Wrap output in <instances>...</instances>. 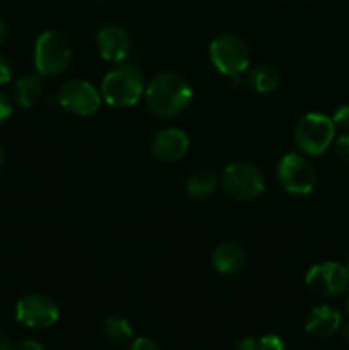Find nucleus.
<instances>
[{
  "mask_svg": "<svg viewBox=\"0 0 349 350\" xmlns=\"http://www.w3.org/2000/svg\"><path fill=\"white\" fill-rule=\"evenodd\" d=\"M192 85L185 77L174 72H163L151 79L144 91L146 105L154 115L171 118L188 108L192 101Z\"/></svg>",
  "mask_w": 349,
  "mask_h": 350,
  "instance_id": "f257e3e1",
  "label": "nucleus"
},
{
  "mask_svg": "<svg viewBox=\"0 0 349 350\" xmlns=\"http://www.w3.org/2000/svg\"><path fill=\"white\" fill-rule=\"evenodd\" d=\"M146 91V81L137 67L120 64L103 77L101 98L113 108H129L137 105Z\"/></svg>",
  "mask_w": 349,
  "mask_h": 350,
  "instance_id": "f03ea898",
  "label": "nucleus"
},
{
  "mask_svg": "<svg viewBox=\"0 0 349 350\" xmlns=\"http://www.w3.org/2000/svg\"><path fill=\"white\" fill-rule=\"evenodd\" d=\"M72 60V46L68 38L60 31H44L34 43V67L43 77L58 75Z\"/></svg>",
  "mask_w": 349,
  "mask_h": 350,
  "instance_id": "7ed1b4c3",
  "label": "nucleus"
},
{
  "mask_svg": "<svg viewBox=\"0 0 349 350\" xmlns=\"http://www.w3.org/2000/svg\"><path fill=\"white\" fill-rule=\"evenodd\" d=\"M294 144L307 156H320L335 139V125L332 118L322 113H307L294 126Z\"/></svg>",
  "mask_w": 349,
  "mask_h": 350,
  "instance_id": "20e7f679",
  "label": "nucleus"
},
{
  "mask_svg": "<svg viewBox=\"0 0 349 350\" xmlns=\"http://www.w3.org/2000/svg\"><path fill=\"white\" fill-rule=\"evenodd\" d=\"M221 185L226 193L240 202L259 198L266 190V178L262 171L250 163H233L224 167Z\"/></svg>",
  "mask_w": 349,
  "mask_h": 350,
  "instance_id": "39448f33",
  "label": "nucleus"
},
{
  "mask_svg": "<svg viewBox=\"0 0 349 350\" xmlns=\"http://www.w3.org/2000/svg\"><path fill=\"white\" fill-rule=\"evenodd\" d=\"M212 65L228 77H238L250 67V51L243 40L233 34L216 38L209 46Z\"/></svg>",
  "mask_w": 349,
  "mask_h": 350,
  "instance_id": "423d86ee",
  "label": "nucleus"
},
{
  "mask_svg": "<svg viewBox=\"0 0 349 350\" xmlns=\"http://www.w3.org/2000/svg\"><path fill=\"white\" fill-rule=\"evenodd\" d=\"M277 181L293 195H308L313 191L317 174L310 161L298 152H289L277 164Z\"/></svg>",
  "mask_w": 349,
  "mask_h": 350,
  "instance_id": "0eeeda50",
  "label": "nucleus"
},
{
  "mask_svg": "<svg viewBox=\"0 0 349 350\" xmlns=\"http://www.w3.org/2000/svg\"><path fill=\"white\" fill-rule=\"evenodd\" d=\"M305 284L320 297H337L349 289V269L337 262H322L310 267Z\"/></svg>",
  "mask_w": 349,
  "mask_h": 350,
  "instance_id": "6e6552de",
  "label": "nucleus"
},
{
  "mask_svg": "<svg viewBox=\"0 0 349 350\" xmlns=\"http://www.w3.org/2000/svg\"><path fill=\"white\" fill-rule=\"evenodd\" d=\"M57 101L65 111L77 116H89L101 106V92L84 79H70L57 92Z\"/></svg>",
  "mask_w": 349,
  "mask_h": 350,
  "instance_id": "1a4fd4ad",
  "label": "nucleus"
},
{
  "mask_svg": "<svg viewBox=\"0 0 349 350\" xmlns=\"http://www.w3.org/2000/svg\"><path fill=\"white\" fill-rule=\"evenodd\" d=\"M60 318L58 304L44 294H27L16 304V320L23 327L44 330L53 327Z\"/></svg>",
  "mask_w": 349,
  "mask_h": 350,
  "instance_id": "9d476101",
  "label": "nucleus"
},
{
  "mask_svg": "<svg viewBox=\"0 0 349 350\" xmlns=\"http://www.w3.org/2000/svg\"><path fill=\"white\" fill-rule=\"evenodd\" d=\"M190 149V139L180 129H164L154 135L151 150L154 157L163 163H177L183 159Z\"/></svg>",
  "mask_w": 349,
  "mask_h": 350,
  "instance_id": "9b49d317",
  "label": "nucleus"
},
{
  "mask_svg": "<svg viewBox=\"0 0 349 350\" xmlns=\"http://www.w3.org/2000/svg\"><path fill=\"white\" fill-rule=\"evenodd\" d=\"M96 44L101 58L112 64H122L130 53V36L118 26H106L99 29Z\"/></svg>",
  "mask_w": 349,
  "mask_h": 350,
  "instance_id": "f8f14e48",
  "label": "nucleus"
},
{
  "mask_svg": "<svg viewBox=\"0 0 349 350\" xmlns=\"http://www.w3.org/2000/svg\"><path fill=\"white\" fill-rule=\"evenodd\" d=\"M342 318L335 308L322 304L315 306L310 313L307 314L305 320V332L310 334L311 337L317 338H328L334 334H337L341 328Z\"/></svg>",
  "mask_w": 349,
  "mask_h": 350,
  "instance_id": "ddd939ff",
  "label": "nucleus"
},
{
  "mask_svg": "<svg viewBox=\"0 0 349 350\" xmlns=\"http://www.w3.org/2000/svg\"><path fill=\"white\" fill-rule=\"evenodd\" d=\"M245 250L238 245V243L226 241L221 243L218 248L212 252L211 262L212 267L218 270L222 275H231L242 270V267L245 265Z\"/></svg>",
  "mask_w": 349,
  "mask_h": 350,
  "instance_id": "4468645a",
  "label": "nucleus"
},
{
  "mask_svg": "<svg viewBox=\"0 0 349 350\" xmlns=\"http://www.w3.org/2000/svg\"><path fill=\"white\" fill-rule=\"evenodd\" d=\"M41 96H43V84H41V79L34 74L23 75L14 85V99L23 108L36 106Z\"/></svg>",
  "mask_w": 349,
  "mask_h": 350,
  "instance_id": "2eb2a0df",
  "label": "nucleus"
},
{
  "mask_svg": "<svg viewBox=\"0 0 349 350\" xmlns=\"http://www.w3.org/2000/svg\"><path fill=\"white\" fill-rule=\"evenodd\" d=\"M248 81L250 88L253 91L260 92V94H269V92L276 91L281 84V74L276 67L267 64L255 65L253 68H250L248 72Z\"/></svg>",
  "mask_w": 349,
  "mask_h": 350,
  "instance_id": "dca6fc26",
  "label": "nucleus"
},
{
  "mask_svg": "<svg viewBox=\"0 0 349 350\" xmlns=\"http://www.w3.org/2000/svg\"><path fill=\"white\" fill-rule=\"evenodd\" d=\"M216 187H218V176L209 167L195 170L187 180V193L192 198H197V200H204V198L211 197L214 193Z\"/></svg>",
  "mask_w": 349,
  "mask_h": 350,
  "instance_id": "f3484780",
  "label": "nucleus"
},
{
  "mask_svg": "<svg viewBox=\"0 0 349 350\" xmlns=\"http://www.w3.org/2000/svg\"><path fill=\"white\" fill-rule=\"evenodd\" d=\"M105 334L115 344H123L133 337V328L127 318L109 317L105 321Z\"/></svg>",
  "mask_w": 349,
  "mask_h": 350,
  "instance_id": "a211bd4d",
  "label": "nucleus"
},
{
  "mask_svg": "<svg viewBox=\"0 0 349 350\" xmlns=\"http://www.w3.org/2000/svg\"><path fill=\"white\" fill-rule=\"evenodd\" d=\"M334 149L339 159L344 164H349V133H344V135H339L337 139H334Z\"/></svg>",
  "mask_w": 349,
  "mask_h": 350,
  "instance_id": "6ab92c4d",
  "label": "nucleus"
},
{
  "mask_svg": "<svg viewBox=\"0 0 349 350\" xmlns=\"http://www.w3.org/2000/svg\"><path fill=\"white\" fill-rule=\"evenodd\" d=\"M259 350H286L283 338L277 337V335H263L259 340Z\"/></svg>",
  "mask_w": 349,
  "mask_h": 350,
  "instance_id": "aec40b11",
  "label": "nucleus"
},
{
  "mask_svg": "<svg viewBox=\"0 0 349 350\" xmlns=\"http://www.w3.org/2000/svg\"><path fill=\"white\" fill-rule=\"evenodd\" d=\"M332 122H334L335 129L349 130V105H342L335 109L334 116H332Z\"/></svg>",
  "mask_w": 349,
  "mask_h": 350,
  "instance_id": "412c9836",
  "label": "nucleus"
},
{
  "mask_svg": "<svg viewBox=\"0 0 349 350\" xmlns=\"http://www.w3.org/2000/svg\"><path fill=\"white\" fill-rule=\"evenodd\" d=\"M12 74H14L12 62H10L7 57H3V55H0V85L10 82Z\"/></svg>",
  "mask_w": 349,
  "mask_h": 350,
  "instance_id": "4be33fe9",
  "label": "nucleus"
},
{
  "mask_svg": "<svg viewBox=\"0 0 349 350\" xmlns=\"http://www.w3.org/2000/svg\"><path fill=\"white\" fill-rule=\"evenodd\" d=\"M129 350H161L159 345L147 337H139L132 342Z\"/></svg>",
  "mask_w": 349,
  "mask_h": 350,
  "instance_id": "5701e85b",
  "label": "nucleus"
},
{
  "mask_svg": "<svg viewBox=\"0 0 349 350\" xmlns=\"http://www.w3.org/2000/svg\"><path fill=\"white\" fill-rule=\"evenodd\" d=\"M10 115H12V105H10L9 98L0 92V123L5 122Z\"/></svg>",
  "mask_w": 349,
  "mask_h": 350,
  "instance_id": "b1692460",
  "label": "nucleus"
},
{
  "mask_svg": "<svg viewBox=\"0 0 349 350\" xmlns=\"http://www.w3.org/2000/svg\"><path fill=\"white\" fill-rule=\"evenodd\" d=\"M12 350H44V347L40 344V342L27 338V340H21L19 344L14 345Z\"/></svg>",
  "mask_w": 349,
  "mask_h": 350,
  "instance_id": "393cba45",
  "label": "nucleus"
},
{
  "mask_svg": "<svg viewBox=\"0 0 349 350\" xmlns=\"http://www.w3.org/2000/svg\"><path fill=\"white\" fill-rule=\"evenodd\" d=\"M236 350H259V340L253 337H245L238 342Z\"/></svg>",
  "mask_w": 349,
  "mask_h": 350,
  "instance_id": "a878e982",
  "label": "nucleus"
},
{
  "mask_svg": "<svg viewBox=\"0 0 349 350\" xmlns=\"http://www.w3.org/2000/svg\"><path fill=\"white\" fill-rule=\"evenodd\" d=\"M0 350H12L9 337H7V334L2 330V328H0Z\"/></svg>",
  "mask_w": 349,
  "mask_h": 350,
  "instance_id": "bb28decb",
  "label": "nucleus"
},
{
  "mask_svg": "<svg viewBox=\"0 0 349 350\" xmlns=\"http://www.w3.org/2000/svg\"><path fill=\"white\" fill-rule=\"evenodd\" d=\"M5 36H7V27L5 24H3V21L0 19V46H2L3 41H5Z\"/></svg>",
  "mask_w": 349,
  "mask_h": 350,
  "instance_id": "cd10ccee",
  "label": "nucleus"
},
{
  "mask_svg": "<svg viewBox=\"0 0 349 350\" xmlns=\"http://www.w3.org/2000/svg\"><path fill=\"white\" fill-rule=\"evenodd\" d=\"M339 330H341V337H342V340L349 342V323H348V325H344V327H341V328H339Z\"/></svg>",
  "mask_w": 349,
  "mask_h": 350,
  "instance_id": "c85d7f7f",
  "label": "nucleus"
},
{
  "mask_svg": "<svg viewBox=\"0 0 349 350\" xmlns=\"http://www.w3.org/2000/svg\"><path fill=\"white\" fill-rule=\"evenodd\" d=\"M2 166H3V152L2 149H0V170H2Z\"/></svg>",
  "mask_w": 349,
  "mask_h": 350,
  "instance_id": "c756f323",
  "label": "nucleus"
},
{
  "mask_svg": "<svg viewBox=\"0 0 349 350\" xmlns=\"http://www.w3.org/2000/svg\"><path fill=\"white\" fill-rule=\"evenodd\" d=\"M346 267L349 269V253H348V256H346Z\"/></svg>",
  "mask_w": 349,
  "mask_h": 350,
  "instance_id": "7c9ffc66",
  "label": "nucleus"
},
{
  "mask_svg": "<svg viewBox=\"0 0 349 350\" xmlns=\"http://www.w3.org/2000/svg\"><path fill=\"white\" fill-rule=\"evenodd\" d=\"M346 306H348V314H349V297H348V304H346Z\"/></svg>",
  "mask_w": 349,
  "mask_h": 350,
  "instance_id": "2f4dec72",
  "label": "nucleus"
},
{
  "mask_svg": "<svg viewBox=\"0 0 349 350\" xmlns=\"http://www.w3.org/2000/svg\"><path fill=\"white\" fill-rule=\"evenodd\" d=\"M284 2H287V0H284Z\"/></svg>",
  "mask_w": 349,
  "mask_h": 350,
  "instance_id": "473e14b6",
  "label": "nucleus"
}]
</instances>
